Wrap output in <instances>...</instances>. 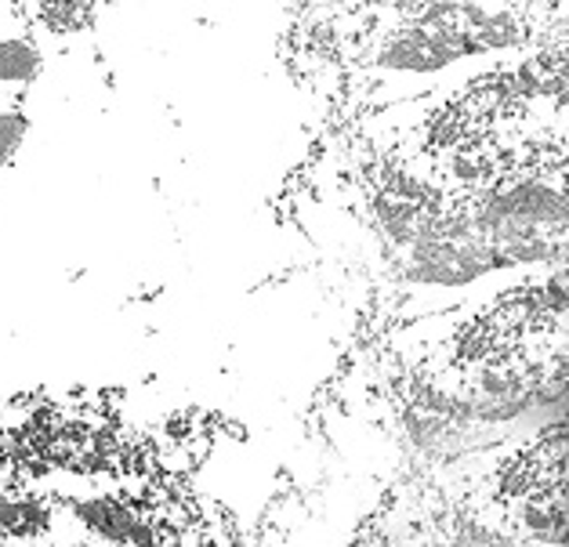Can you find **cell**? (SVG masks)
<instances>
[{"label":"cell","mask_w":569,"mask_h":547,"mask_svg":"<svg viewBox=\"0 0 569 547\" xmlns=\"http://www.w3.org/2000/svg\"><path fill=\"white\" fill-rule=\"evenodd\" d=\"M211 446L113 391L0 399V547H243L200 486Z\"/></svg>","instance_id":"cell-1"}]
</instances>
